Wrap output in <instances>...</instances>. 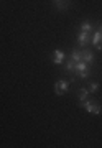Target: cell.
Wrapping results in <instances>:
<instances>
[{"label": "cell", "instance_id": "cell-1", "mask_svg": "<svg viewBox=\"0 0 102 148\" xmlns=\"http://www.w3.org/2000/svg\"><path fill=\"white\" fill-rule=\"evenodd\" d=\"M81 107H84L89 114H94V115H99L102 110L101 106H99V102H96V101H84L81 104Z\"/></svg>", "mask_w": 102, "mask_h": 148}, {"label": "cell", "instance_id": "cell-2", "mask_svg": "<svg viewBox=\"0 0 102 148\" xmlns=\"http://www.w3.org/2000/svg\"><path fill=\"white\" fill-rule=\"evenodd\" d=\"M68 89H69V82L68 81H58L56 84H54V92H56V95H63L68 92Z\"/></svg>", "mask_w": 102, "mask_h": 148}, {"label": "cell", "instance_id": "cell-3", "mask_svg": "<svg viewBox=\"0 0 102 148\" xmlns=\"http://www.w3.org/2000/svg\"><path fill=\"white\" fill-rule=\"evenodd\" d=\"M77 43H79L81 46H87V45L91 43V33L89 32H79V35H77Z\"/></svg>", "mask_w": 102, "mask_h": 148}, {"label": "cell", "instance_id": "cell-4", "mask_svg": "<svg viewBox=\"0 0 102 148\" xmlns=\"http://www.w3.org/2000/svg\"><path fill=\"white\" fill-rule=\"evenodd\" d=\"M92 45L97 48V49H102V32H94L91 36Z\"/></svg>", "mask_w": 102, "mask_h": 148}, {"label": "cell", "instance_id": "cell-5", "mask_svg": "<svg viewBox=\"0 0 102 148\" xmlns=\"http://www.w3.org/2000/svg\"><path fill=\"white\" fill-rule=\"evenodd\" d=\"M53 63L54 64H63L64 63V51H61V49H54L53 51Z\"/></svg>", "mask_w": 102, "mask_h": 148}, {"label": "cell", "instance_id": "cell-6", "mask_svg": "<svg viewBox=\"0 0 102 148\" xmlns=\"http://www.w3.org/2000/svg\"><path fill=\"white\" fill-rule=\"evenodd\" d=\"M94 59H96V56H94V53L91 49H84L82 51V61H86L89 64V63H94Z\"/></svg>", "mask_w": 102, "mask_h": 148}, {"label": "cell", "instance_id": "cell-7", "mask_svg": "<svg viewBox=\"0 0 102 148\" xmlns=\"http://www.w3.org/2000/svg\"><path fill=\"white\" fill-rule=\"evenodd\" d=\"M87 95H89V90L87 89H79V94H77V101H79V104H82L84 101H87Z\"/></svg>", "mask_w": 102, "mask_h": 148}, {"label": "cell", "instance_id": "cell-8", "mask_svg": "<svg viewBox=\"0 0 102 148\" xmlns=\"http://www.w3.org/2000/svg\"><path fill=\"white\" fill-rule=\"evenodd\" d=\"M71 59H73V61H74V63H77V61H81V59H82V51H79V49H73V51H71Z\"/></svg>", "mask_w": 102, "mask_h": 148}, {"label": "cell", "instance_id": "cell-9", "mask_svg": "<svg viewBox=\"0 0 102 148\" xmlns=\"http://www.w3.org/2000/svg\"><path fill=\"white\" fill-rule=\"evenodd\" d=\"M54 3H56V8L58 10H66L69 7V0H56Z\"/></svg>", "mask_w": 102, "mask_h": 148}, {"label": "cell", "instance_id": "cell-10", "mask_svg": "<svg viewBox=\"0 0 102 148\" xmlns=\"http://www.w3.org/2000/svg\"><path fill=\"white\" fill-rule=\"evenodd\" d=\"M92 23L91 21H82V23H81V32H89L91 33L92 32Z\"/></svg>", "mask_w": 102, "mask_h": 148}, {"label": "cell", "instance_id": "cell-11", "mask_svg": "<svg viewBox=\"0 0 102 148\" xmlns=\"http://www.w3.org/2000/svg\"><path fill=\"white\" fill-rule=\"evenodd\" d=\"M64 69H66V71H71V73H74V71H76V63L73 61V59H69V61L64 64Z\"/></svg>", "mask_w": 102, "mask_h": 148}, {"label": "cell", "instance_id": "cell-12", "mask_svg": "<svg viewBox=\"0 0 102 148\" xmlns=\"http://www.w3.org/2000/svg\"><path fill=\"white\" fill-rule=\"evenodd\" d=\"M97 89H99V84H97V82H91V84L87 86V90H89V94H92V92H96Z\"/></svg>", "mask_w": 102, "mask_h": 148}, {"label": "cell", "instance_id": "cell-13", "mask_svg": "<svg viewBox=\"0 0 102 148\" xmlns=\"http://www.w3.org/2000/svg\"><path fill=\"white\" fill-rule=\"evenodd\" d=\"M101 32H102V25H101Z\"/></svg>", "mask_w": 102, "mask_h": 148}, {"label": "cell", "instance_id": "cell-14", "mask_svg": "<svg viewBox=\"0 0 102 148\" xmlns=\"http://www.w3.org/2000/svg\"><path fill=\"white\" fill-rule=\"evenodd\" d=\"M54 2H56V0H54Z\"/></svg>", "mask_w": 102, "mask_h": 148}]
</instances>
